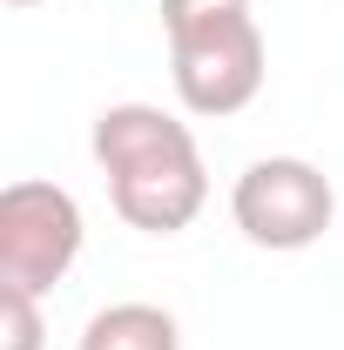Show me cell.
Segmentation results:
<instances>
[{
    "label": "cell",
    "instance_id": "1",
    "mask_svg": "<svg viewBox=\"0 0 344 350\" xmlns=\"http://www.w3.org/2000/svg\"><path fill=\"white\" fill-rule=\"evenodd\" d=\"M95 162L108 175V202L115 216L142 236H182L210 202V169L189 122H175L156 101H115L95 115L88 135Z\"/></svg>",
    "mask_w": 344,
    "mask_h": 350
},
{
    "label": "cell",
    "instance_id": "2",
    "mask_svg": "<svg viewBox=\"0 0 344 350\" xmlns=\"http://www.w3.org/2000/svg\"><path fill=\"white\" fill-rule=\"evenodd\" d=\"M230 216H236V229L257 250L297 256L310 243H324V229L338 216V189H331V175L317 162H304V155H263V162H250L236 175Z\"/></svg>",
    "mask_w": 344,
    "mask_h": 350
},
{
    "label": "cell",
    "instance_id": "3",
    "mask_svg": "<svg viewBox=\"0 0 344 350\" xmlns=\"http://www.w3.org/2000/svg\"><path fill=\"white\" fill-rule=\"evenodd\" d=\"M82 202L61 182H7L0 189V283L47 297L82 256Z\"/></svg>",
    "mask_w": 344,
    "mask_h": 350
},
{
    "label": "cell",
    "instance_id": "4",
    "mask_svg": "<svg viewBox=\"0 0 344 350\" xmlns=\"http://www.w3.org/2000/svg\"><path fill=\"white\" fill-rule=\"evenodd\" d=\"M263 27L257 14L243 21H223V27H203V34H175L169 41V75H175V101L203 122H223V115H243L263 94Z\"/></svg>",
    "mask_w": 344,
    "mask_h": 350
},
{
    "label": "cell",
    "instance_id": "5",
    "mask_svg": "<svg viewBox=\"0 0 344 350\" xmlns=\"http://www.w3.org/2000/svg\"><path fill=\"white\" fill-rule=\"evenodd\" d=\"M75 350H182V323L162 304H108L82 323Z\"/></svg>",
    "mask_w": 344,
    "mask_h": 350
},
{
    "label": "cell",
    "instance_id": "6",
    "mask_svg": "<svg viewBox=\"0 0 344 350\" xmlns=\"http://www.w3.org/2000/svg\"><path fill=\"white\" fill-rule=\"evenodd\" d=\"M47 323H41V297L34 290H7L0 283V350H41Z\"/></svg>",
    "mask_w": 344,
    "mask_h": 350
},
{
    "label": "cell",
    "instance_id": "7",
    "mask_svg": "<svg viewBox=\"0 0 344 350\" xmlns=\"http://www.w3.org/2000/svg\"><path fill=\"white\" fill-rule=\"evenodd\" d=\"M250 0H162V34H203V27H223V21H243Z\"/></svg>",
    "mask_w": 344,
    "mask_h": 350
},
{
    "label": "cell",
    "instance_id": "8",
    "mask_svg": "<svg viewBox=\"0 0 344 350\" xmlns=\"http://www.w3.org/2000/svg\"><path fill=\"white\" fill-rule=\"evenodd\" d=\"M7 7H34V0H7Z\"/></svg>",
    "mask_w": 344,
    "mask_h": 350
}]
</instances>
